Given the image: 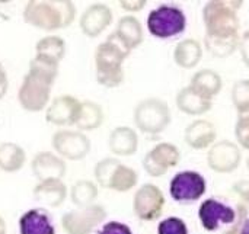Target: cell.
<instances>
[{
    "instance_id": "6da1fadb",
    "label": "cell",
    "mask_w": 249,
    "mask_h": 234,
    "mask_svg": "<svg viewBox=\"0 0 249 234\" xmlns=\"http://www.w3.org/2000/svg\"><path fill=\"white\" fill-rule=\"evenodd\" d=\"M242 1H209L203 9L204 44L214 57H228L239 47L238 9Z\"/></svg>"
},
{
    "instance_id": "7a4b0ae2",
    "label": "cell",
    "mask_w": 249,
    "mask_h": 234,
    "mask_svg": "<svg viewBox=\"0 0 249 234\" xmlns=\"http://www.w3.org/2000/svg\"><path fill=\"white\" fill-rule=\"evenodd\" d=\"M58 63L45 57L35 55L29 63V70L25 74L18 90L19 105L28 112H41L47 109L53 84L58 76Z\"/></svg>"
},
{
    "instance_id": "3957f363",
    "label": "cell",
    "mask_w": 249,
    "mask_h": 234,
    "mask_svg": "<svg viewBox=\"0 0 249 234\" xmlns=\"http://www.w3.org/2000/svg\"><path fill=\"white\" fill-rule=\"evenodd\" d=\"M248 210L242 204H232L229 200L212 197L201 202L198 218L206 232L219 234H241Z\"/></svg>"
},
{
    "instance_id": "277c9868",
    "label": "cell",
    "mask_w": 249,
    "mask_h": 234,
    "mask_svg": "<svg viewBox=\"0 0 249 234\" xmlns=\"http://www.w3.org/2000/svg\"><path fill=\"white\" fill-rule=\"evenodd\" d=\"M131 51L112 32L95 51L96 82L104 87H117L124 82V60Z\"/></svg>"
},
{
    "instance_id": "5b68a950",
    "label": "cell",
    "mask_w": 249,
    "mask_h": 234,
    "mask_svg": "<svg viewBox=\"0 0 249 234\" xmlns=\"http://www.w3.org/2000/svg\"><path fill=\"white\" fill-rule=\"evenodd\" d=\"M76 16L71 1H28L23 7V20L41 31L67 28Z\"/></svg>"
},
{
    "instance_id": "8992f818",
    "label": "cell",
    "mask_w": 249,
    "mask_h": 234,
    "mask_svg": "<svg viewBox=\"0 0 249 234\" xmlns=\"http://www.w3.org/2000/svg\"><path fill=\"white\" fill-rule=\"evenodd\" d=\"M93 175L102 188L115 192H128L139 182L137 172L115 157H105L99 160L95 166Z\"/></svg>"
},
{
    "instance_id": "52a82bcc",
    "label": "cell",
    "mask_w": 249,
    "mask_h": 234,
    "mask_svg": "<svg viewBox=\"0 0 249 234\" xmlns=\"http://www.w3.org/2000/svg\"><path fill=\"white\" fill-rule=\"evenodd\" d=\"M187 16L179 6L160 4L150 10L147 16V29L150 35L159 39H171L185 32Z\"/></svg>"
},
{
    "instance_id": "ba28073f",
    "label": "cell",
    "mask_w": 249,
    "mask_h": 234,
    "mask_svg": "<svg viewBox=\"0 0 249 234\" xmlns=\"http://www.w3.org/2000/svg\"><path fill=\"white\" fill-rule=\"evenodd\" d=\"M134 122L144 134H160L171 122L168 103L159 98H146L140 100L134 108Z\"/></svg>"
},
{
    "instance_id": "9c48e42d",
    "label": "cell",
    "mask_w": 249,
    "mask_h": 234,
    "mask_svg": "<svg viewBox=\"0 0 249 234\" xmlns=\"http://www.w3.org/2000/svg\"><path fill=\"white\" fill-rule=\"evenodd\" d=\"M206 189L207 182L204 176L196 170H182L177 173L169 184L171 198L181 205L196 204L206 194Z\"/></svg>"
},
{
    "instance_id": "30bf717a",
    "label": "cell",
    "mask_w": 249,
    "mask_h": 234,
    "mask_svg": "<svg viewBox=\"0 0 249 234\" xmlns=\"http://www.w3.org/2000/svg\"><path fill=\"white\" fill-rule=\"evenodd\" d=\"M107 210L99 204L69 211L61 218V227L66 234H90L104 224Z\"/></svg>"
},
{
    "instance_id": "8fae6325",
    "label": "cell",
    "mask_w": 249,
    "mask_h": 234,
    "mask_svg": "<svg viewBox=\"0 0 249 234\" xmlns=\"http://www.w3.org/2000/svg\"><path fill=\"white\" fill-rule=\"evenodd\" d=\"M53 149L63 160H82L90 151V140L82 131L60 130L51 138Z\"/></svg>"
},
{
    "instance_id": "7c38bea8",
    "label": "cell",
    "mask_w": 249,
    "mask_h": 234,
    "mask_svg": "<svg viewBox=\"0 0 249 234\" xmlns=\"http://www.w3.org/2000/svg\"><path fill=\"white\" fill-rule=\"evenodd\" d=\"M165 207V197L162 191L153 184L140 186L133 198V211L142 221H153L160 217Z\"/></svg>"
},
{
    "instance_id": "4fadbf2b",
    "label": "cell",
    "mask_w": 249,
    "mask_h": 234,
    "mask_svg": "<svg viewBox=\"0 0 249 234\" xmlns=\"http://www.w3.org/2000/svg\"><path fill=\"white\" fill-rule=\"evenodd\" d=\"M181 159L179 150L171 143L156 144L147 154L143 157V167L147 175L159 178L168 172V169L178 165Z\"/></svg>"
},
{
    "instance_id": "5bb4252c",
    "label": "cell",
    "mask_w": 249,
    "mask_h": 234,
    "mask_svg": "<svg viewBox=\"0 0 249 234\" xmlns=\"http://www.w3.org/2000/svg\"><path fill=\"white\" fill-rule=\"evenodd\" d=\"M80 103L82 100L71 95H60L54 98L45 109L47 122L57 127L76 125L80 112Z\"/></svg>"
},
{
    "instance_id": "9a60e30c",
    "label": "cell",
    "mask_w": 249,
    "mask_h": 234,
    "mask_svg": "<svg viewBox=\"0 0 249 234\" xmlns=\"http://www.w3.org/2000/svg\"><path fill=\"white\" fill-rule=\"evenodd\" d=\"M112 22V10L104 3H93L86 7L80 16L79 25L82 32L89 38L101 35Z\"/></svg>"
},
{
    "instance_id": "2e32d148",
    "label": "cell",
    "mask_w": 249,
    "mask_h": 234,
    "mask_svg": "<svg viewBox=\"0 0 249 234\" xmlns=\"http://www.w3.org/2000/svg\"><path fill=\"white\" fill-rule=\"evenodd\" d=\"M207 162L213 170L220 173H229L238 167L241 162V151L233 143L225 140L213 144L209 151Z\"/></svg>"
},
{
    "instance_id": "e0dca14e",
    "label": "cell",
    "mask_w": 249,
    "mask_h": 234,
    "mask_svg": "<svg viewBox=\"0 0 249 234\" xmlns=\"http://www.w3.org/2000/svg\"><path fill=\"white\" fill-rule=\"evenodd\" d=\"M31 169L34 176L38 179V182L47 179H63L67 170L66 162L60 156L51 151L36 153L35 157L32 159Z\"/></svg>"
},
{
    "instance_id": "ac0fdd59",
    "label": "cell",
    "mask_w": 249,
    "mask_h": 234,
    "mask_svg": "<svg viewBox=\"0 0 249 234\" xmlns=\"http://www.w3.org/2000/svg\"><path fill=\"white\" fill-rule=\"evenodd\" d=\"M18 226L19 234H55L53 217L42 207L25 211L20 216Z\"/></svg>"
},
{
    "instance_id": "d6986e66",
    "label": "cell",
    "mask_w": 249,
    "mask_h": 234,
    "mask_svg": "<svg viewBox=\"0 0 249 234\" xmlns=\"http://www.w3.org/2000/svg\"><path fill=\"white\" fill-rule=\"evenodd\" d=\"M34 198L42 205L57 208L67 198V186L61 179L41 181L34 188Z\"/></svg>"
},
{
    "instance_id": "ffe728a7",
    "label": "cell",
    "mask_w": 249,
    "mask_h": 234,
    "mask_svg": "<svg viewBox=\"0 0 249 234\" xmlns=\"http://www.w3.org/2000/svg\"><path fill=\"white\" fill-rule=\"evenodd\" d=\"M108 147L112 154L133 156L139 149V135L130 127H117L108 137Z\"/></svg>"
},
{
    "instance_id": "44dd1931",
    "label": "cell",
    "mask_w": 249,
    "mask_h": 234,
    "mask_svg": "<svg viewBox=\"0 0 249 234\" xmlns=\"http://www.w3.org/2000/svg\"><path fill=\"white\" fill-rule=\"evenodd\" d=\"M115 36L130 50L133 51L134 48H137L143 39H144V35H143V28H142V23L140 20L133 16V15H125L123 16L118 23H117V28L114 31Z\"/></svg>"
},
{
    "instance_id": "7402d4cb",
    "label": "cell",
    "mask_w": 249,
    "mask_h": 234,
    "mask_svg": "<svg viewBox=\"0 0 249 234\" xmlns=\"http://www.w3.org/2000/svg\"><path fill=\"white\" fill-rule=\"evenodd\" d=\"M216 140V128L212 122L198 119L190 124L185 130V141L196 150L212 146Z\"/></svg>"
},
{
    "instance_id": "603a6c76",
    "label": "cell",
    "mask_w": 249,
    "mask_h": 234,
    "mask_svg": "<svg viewBox=\"0 0 249 234\" xmlns=\"http://www.w3.org/2000/svg\"><path fill=\"white\" fill-rule=\"evenodd\" d=\"M177 106L188 115H201L212 108V99L203 96L191 86L181 89L177 96Z\"/></svg>"
},
{
    "instance_id": "cb8c5ba5",
    "label": "cell",
    "mask_w": 249,
    "mask_h": 234,
    "mask_svg": "<svg viewBox=\"0 0 249 234\" xmlns=\"http://www.w3.org/2000/svg\"><path fill=\"white\" fill-rule=\"evenodd\" d=\"M26 163L25 150L12 141H6L0 144V170L6 173L19 172Z\"/></svg>"
},
{
    "instance_id": "d4e9b609",
    "label": "cell",
    "mask_w": 249,
    "mask_h": 234,
    "mask_svg": "<svg viewBox=\"0 0 249 234\" xmlns=\"http://www.w3.org/2000/svg\"><path fill=\"white\" fill-rule=\"evenodd\" d=\"M105 114L99 103L93 100H82L80 112L76 121V127L79 131H92L99 128L104 124Z\"/></svg>"
},
{
    "instance_id": "484cf974",
    "label": "cell",
    "mask_w": 249,
    "mask_h": 234,
    "mask_svg": "<svg viewBox=\"0 0 249 234\" xmlns=\"http://www.w3.org/2000/svg\"><path fill=\"white\" fill-rule=\"evenodd\" d=\"M203 55V50L198 41L196 39H182L178 42L174 51V60L175 63L182 68H193L196 67Z\"/></svg>"
},
{
    "instance_id": "4316f807",
    "label": "cell",
    "mask_w": 249,
    "mask_h": 234,
    "mask_svg": "<svg viewBox=\"0 0 249 234\" xmlns=\"http://www.w3.org/2000/svg\"><path fill=\"white\" fill-rule=\"evenodd\" d=\"M190 86L193 89H196L198 93H201L203 96H206V98L213 100V98L222 89V79H220V76L216 71L204 68V70H201V71L194 74Z\"/></svg>"
},
{
    "instance_id": "83f0119b",
    "label": "cell",
    "mask_w": 249,
    "mask_h": 234,
    "mask_svg": "<svg viewBox=\"0 0 249 234\" xmlns=\"http://www.w3.org/2000/svg\"><path fill=\"white\" fill-rule=\"evenodd\" d=\"M35 55L45 57L60 64L66 55V42L57 35H48L41 38L35 45Z\"/></svg>"
},
{
    "instance_id": "f1b7e54d",
    "label": "cell",
    "mask_w": 249,
    "mask_h": 234,
    "mask_svg": "<svg viewBox=\"0 0 249 234\" xmlns=\"http://www.w3.org/2000/svg\"><path fill=\"white\" fill-rule=\"evenodd\" d=\"M70 198L71 202L79 208L92 205L93 201L98 198V186L95 182L88 179L77 181L70 189Z\"/></svg>"
},
{
    "instance_id": "f546056e",
    "label": "cell",
    "mask_w": 249,
    "mask_h": 234,
    "mask_svg": "<svg viewBox=\"0 0 249 234\" xmlns=\"http://www.w3.org/2000/svg\"><path fill=\"white\" fill-rule=\"evenodd\" d=\"M232 100L239 115H249V80H239L235 83Z\"/></svg>"
},
{
    "instance_id": "4dcf8cb0",
    "label": "cell",
    "mask_w": 249,
    "mask_h": 234,
    "mask_svg": "<svg viewBox=\"0 0 249 234\" xmlns=\"http://www.w3.org/2000/svg\"><path fill=\"white\" fill-rule=\"evenodd\" d=\"M158 234H188V227L182 218L168 217L158 224Z\"/></svg>"
},
{
    "instance_id": "1f68e13d",
    "label": "cell",
    "mask_w": 249,
    "mask_h": 234,
    "mask_svg": "<svg viewBox=\"0 0 249 234\" xmlns=\"http://www.w3.org/2000/svg\"><path fill=\"white\" fill-rule=\"evenodd\" d=\"M235 134L238 138V143L249 150V115H239V119L236 122Z\"/></svg>"
},
{
    "instance_id": "d6a6232c",
    "label": "cell",
    "mask_w": 249,
    "mask_h": 234,
    "mask_svg": "<svg viewBox=\"0 0 249 234\" xmlns=\"http://www.w3.org/2000/svg\"><path fill=\"white\" fill-rule=\"evenodd\" d=\"M96 234H133V230L125 223L112 220V221L104 223L98 229Z\"/></svg>"
},
{
    "instance_id": "836d02e7",
    "label": "cell",
    "mask_w": 249,
    "mask_h": 234,
    "mask_svg": "<svg viewBox=\"0 0 249 234\" xmlns=\"http://www.w3.org/2000/svg\"><path fill=\"white\" fill-rule=\"evenodd\" d=\"M146 3H147V1H144V0H137V1H125V0H123V1H120V6H121L124 10L133 13V12L142 10V9L146 6Z\"/></svg>"
},
{
    "instance_id": "e575fe53",
    "label": "cell",
    "mask_w": 249,
    "mask_h": 234,
    "mask_svg": "<svg viewBox=\"0 0 249 234\" xmlns=\"http://www.w3.org/2000/svg\"><path fill=\"white\" fill-rule=\"evenodd\" d=\"M239 48H241V54L244 61L249 66V29L244 33V36L239 41Z\"/></svg>"
},
{
    "instance_id": "d590c367",
    "label": "cell",
    "mask_w": 249,
    "mask_h": 234,
    "mask_svg": "<svg viewBox=\"0 0 249 234\" xmlns=\"http://www.w3.org/2000/svg\"><path fill=\"white\" fill-rule=\"evenodd\" d=\"M9 89V79H7V73L3 67V64L0 63V99L4 98V95L7 93Z\"/></svg>"
},
{
    "instance_id": "8d00e7d4",
    "label": "cell",
    "mask_w": 249,
    "mask_h": 234,
    "mask_svg": "<svg viewBox=\"0 0 249 234\" xmlns=\"http://www.w3.org/2000/svg\"><path fill=\"white\" fill-rule=\"evenodd\" d=\"M236 191L241 194V197L249 204V182H241L236 185Z\"/></svg>"
},
{
    "instance_id": "74e56055",
    "label": "cell",
    "mask_w": 249,
    "mask_h": 234,
    "mask_svg": "<svg viewBox=\"0 0 249 234\" xmlns=\"http://www.w3.org/2000/svg\"><path fill=\"white\" fill-rule=\"evenodd\" d=\"M241 234H249V217L244 221L242 229H241Z\"/></svg>"
},
{
    "instance_id": "f35d334b",
    "label": "cell",
    "mask_w": 249,
    "mask_h": 234,
    "mask_svg": "<svg viewBox=\"0 0 249 234\" xmlns=\"http://www.w3.org/2000/svg\"><path fill=\"white\" fill-rule=\"evenodd\" d=\"M0 234H7V229H6V223H4L3 217H0Z\"/></svg>"
},
{
    "instance_id": "ab89813d",
    "label": "cell",
    "mask_w": 249,
    "mask_h": 234,
    "mask_svg": "<svg viewBox=\"0 0 249 234\" xmlns=\"http://www.w3.org/2000/svg\"><path fill=\"white\" fill-rule=\"evenodd\" d=\"M248 167H249V159H248Z\"/></svg>"
}]
</instances>
